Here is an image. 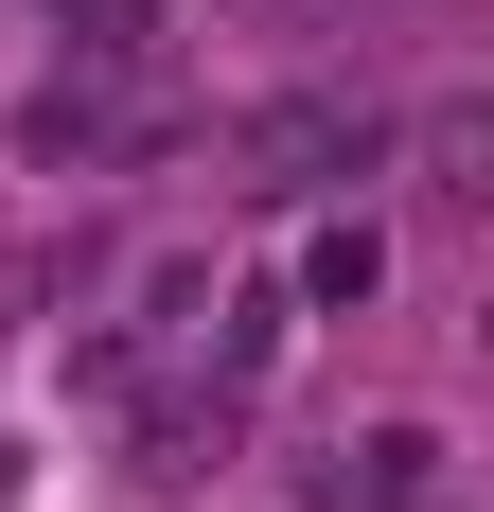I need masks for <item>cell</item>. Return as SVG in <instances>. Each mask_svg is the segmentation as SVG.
Masks as SVG:
<instances>
[{
  "label": "cell",
  "instance_id": "6da1fadb",
  "mask_svg": "<svg viewBox=\"0 0 494 512\" xmlns=\"http://www.w3.org/2000/svg\"><path fill=\"white\" fill-rule=\"evenodd\" d=\"M389 159V124L353 89H283V106H247V195H336V177H371Z\"/></svg>",
  "mask_w": 494,
  "mask_h": 512
},
{
  "label": "cell",
  "instance_id": "7a4b0ae2",
  "mask_svg": "<svg viewBox=\"0 0 494 512\" xmlns=\"http://www.w3.org/2000/svg\"><path fill=\"white\" fill-rule=\"evenodd\" d=\"M318 512H459V442L424 407H389V424H353L336 460H318Z\"/></svg>",
  "mask_w": 494,
  "mask_h": 512
},
{
  "label": "cell",
  "instance_id": "3957f363",
  "mask_svg": "<svg viewBox=\"0 0 494 512\" xmlns=\"http://www.w3.org/2000/svg\"><path fill=\"white\" fill-rule=\"evenodd\" d=\"M371 283H389V230H371V212H336V230H300V301H371Z\"/></svg>",
  "mask_w": 494,
  "mask_h": 512
},
{
  "label": "cell",
  "instance_id": "277c9868",
  "mask_svg": "<svg viewBox=\"0 0 494 512\" xmlns=\"http://www.w3.org/2000/svg\"><path fill=\"white\" fill-rule=\"evenodd\" d=\"M477 159H494V124H477V106H442V124H424V177H442V195H477Z\"/></svg>",
  "mask_w": 494,
  "mask_h": 512
}]
</instances>
